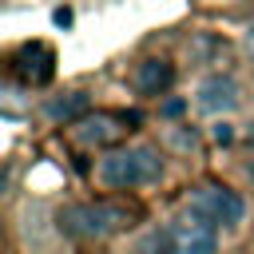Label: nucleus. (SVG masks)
Listing matches in <instances>:
<instances>
[{
  "instance_id": "8",
  "label": "nucleus",
  "mask_w": 254,
  "mask_h": 254,
  "mask_svg": "<svg viewBox=\"0 0 254 254\" xmlns=\"http://www.w3.org/2000/svg\"><path fill=\"white\" fill-rule=\"evenodd\" d=\"M171 83H175V67H171L167 60H143V64L135 67V87H139V95H163Z\"/></svg>"
},
{
  "instance_id": "6",
  "label": "nucleus",
  "mask_w": 254,
  "mask_h": 254,
  "mask_svg": "<svg viewBox=\"0 0 254 254\" xmlns=\"http://www.w3.org/2000/svg\"><path fill=\"white\" fill-rule=\"evenodd\" d=\"M194 103L202 111H234L238 107V79L234 75H206L194 91Z\"/></svg>"
},
{
  "instance_id": "13",
  "label": "nucleus",
  "mask_w": 254,
  "mask_h": 254,
  "mask_svg": "<svg viewBox=\"0 0 254 254\" xmlns=\"http://www.w3.org/2000/svg\"><path fill=\"white\" fill-rule=\"evenodd\" d=\"M250 179H254V163H250Z\"/></svg>"
},
{
  "instance_id": "2",
  "label": "nucleus",
  "mask_w": 254,
  "mask_h": 254,
  "mask_svg": "<svg viewBox=\"0 0 254 254\" xmlns=\"http://www.w3.org/2000/svg\"><path fill=\"white\" fill-rule=\"evenodd\" d=\"M127 222H131V210L119 202H79L60 210V226L75 238H107Z\"/></svg>"
},
{
  "instance_id": "11",
  "label": "nucleus",
  "mask_w": 254,
  "mask_h": 254,
  "mask_svg": "<svg viewBox=\"0 0 254 254\" xmlns=\"http://www.w3.org/2000/svg\"><path fill=\"white\" fill-rule=\"evenodd\" d=\"M210 135H214V143H230V139H234V131H230V123H218V127H214Z\"/></svg>"
},
{
  "instance_id": "3",
  "label": "nucleus",
  "mask_w": 254,
  "mask_h": 254,
  "mask_svg": "<svg viewBox=\"0 0 254 254\" xmlns=\"http://www.w3.org/2000/svg\"><path fill=\"white\" fill-rule=\"evenodd\" d=\"M190 210H198L202 218H210L214 226H238L242 214H246V202L238 190L222 187V183H198L194 194H190Z\"/></svg>"
},
{
  "instance_id": "9",
  "label": "nucleus",
  "mask_w": 254,
  "mask_h": 254,
  "mask_svg": "<svg viewBox=\"0 0 254 254\" xmlns=\"http://www.w3.org/2000/svg\"><path fill=\"white\" fill-rule=\"evenodd\" d=\"M135 254H179V250H175L171 230H147V234L135 242Z\"/></svg>"
},
{
  "instance_id": "10",
  "label": "nucleus",
  "mask_w": 254,
  "mask_h": 254,
  "mask_svg": "<svg viewBox=\"0 0 254 254\" xmlns=\"http://www.w3.org/2000/svg\"><path fill=\"white\" fill-rule=\"evenodd\" d=\"M83 107H87V95H83V91H71V99L48 103V115H52V119H71V115H79Z\"/></svg>"
},
{
  "instance_id": "1",
  "label": "nucleus",
  "mask_w": 254,
  "mask_h": 254,
  "mask_svg": "<svg viewBox=\"0 0 254 254\" xmlns=\"http://www.w3.org/2000/svg\"><path fill=\"white\" fill-rule=\"evenodd\" d=\"M163 175V155L147 143L135 147H111L107 155H99L95 179L111 190H131V187H147Z\"/></svg>"
},
{
  "instance_id": "7",
  "label": "nucleus",
  "mask_w": 254,
  "mask_h": 254,
  "mask_svg": "<svg viewBox=\"0 0 254 254\" xmlns=\"http://www.w3.org/2000/svg\"><path fill=\"white\" fill-rule=\"evenodd\" d=\"M119 123H127L123 115H83V119H75V127H71V135L83 143V147H103V143H115L119 135H123V127Z\"/></svg>"
},
{
  "instance_id": "4",
  "label": "nucleus",
  "mask_w": 254,
  "mask_h": 254,
  "mask_svg": "<svg viewBox=\"0 0 254 254\" xmlns=\"http://www.w3.org/2000/svg\"><path fill=\"white\" fill-rule=\"evenodd\" d=\"M167 230H171L179 254H214L218 250V226L210 218H202L198 210H183Z\"/></svg>"
},
{
  "instance_id": "5",
  "label": "nucleus",
  "mask_w": 254,
  "mask_h": 254,
  "mask_svg": "<svg viewBox=\"0 0 254 254\" xmlns=\"http://www.w3.org/2000/svg\"><path fill=\"white\" fill-rule=\"evenodd\" d=\"M52 64H56V56H52L48 44H24V48L16 52V60H12L16 75H20L28 87H44V83L52 79V71H56Z\"/></svg>"
},
{
  "instance_id": "12",
  "label": "nucleus",
  "mask_w": 254,
  "mask_h": 254,
  "mask_svg": "<svg viewBox=\"0 0 254 254\" xmlns=\"http://www.w3.org/2000/svg\"><path fill=\"white\" fill-rule=\"evenodd\" d=\"M246 48L254 52V24H250V32H246Z\"/></svg>"
}]
</instances>
